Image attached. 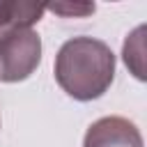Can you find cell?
I'll list each match as a JSON object with an SVG mask.
<instances>
[{
	"mask_svg": "<svg viewBox=\"0 0 147 147\" xmlns=\"http://www.w3.org/2000/svg\"><path fill=\"white\" fill-rule=\"evenodd\" d=\"M115 76L113 51L92 37L69 39L55 57V80L60 87L78 99L90 101L101 96Z\"/></svg>",
	"mask_w": 147,
	"mask_h": 147,
	"instance_id": "obj_1",
	"label": "cell"
},
{
	"mask_svg": "<svg viewBox=\"0 0 147 147\" xmlns=\"http://www.w3.org/2000/svg\"><path fill=\"white\" fill-rule=\"evenodd\" d=\"M41 60V39L32 28H7L0 32V80L28 78Z\"/></svg>",
	"mask_w": 147,
	"mask_h": 147,
	"instance_id": "obj_2",
	"label": "cell"
},
{
	"mask_svg": "<svg viewBox=\"0 0 147 147\" xmlns=\"http://www.w3.org/2000/svg\"><path fill=\"white\" fill-rule=\"evenodd\" d=\"M85 147H142V138L129 119L103 117L87 129Z\"/></svg>",
	"mask_w": 147,
	"mask_h": 147,
	"instance_id": "obj_3",
	"label": "cell"
},
{
	"mask_svg": "<svg viewBox=\"0 0 147 147\" xmlns=\"http://www.w3.org/2000/svg\"><path fill=\"white\" fill-rule=\"evenodd\" d=\"M46 5L39 2H5L0 0V28H30L41 18Z\"/></svg>",
	"mask_w": 147,
	"mask_h": 147,
	"instance_id": "obj_4",
	"label": "cell"
},
{
	"mask_svg": "<svg viewBox=\"0 0 147 147\" xmlns=\"http://www.w3.org/2000/svg\"><path fill=\"white\" fill-rule=\"evenodd\" d=\"M46 9L62 14V16H87L94 11V5H87V2L85 5H60V2H55V5H46Z\"/></svg>",
	"mask_w": 147,
	"mask_h": 147,
	"instance_id": "obj_5",
	"label": "cell"
}]
</instances>
